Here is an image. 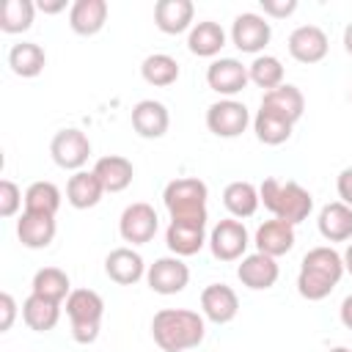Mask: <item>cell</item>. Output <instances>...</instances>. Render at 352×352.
<instances>
[{"instance_id":"1","label":"cell","mask_w":352,"mask_h":352,"mask_svg":"<svg viewBox=\"0 0 352 352\" xmlns=\"http://www.w3.org/2000/svg\"><path fill=\"white\" fill-rule=\"evenodd\" d=\"M206 336V319L190 308H162L151 319V338L162 352L195 349Z\"/></svg>"},{"instance_id":"2","label":"cell","mask_w":352,"mask_h":352,"mask_svg":"<svg viewBox=\"0 0 352 352\" xmlns=\"http://www.w3.org/2000/svg\"><path fill=\"white\" fill-rule=\"evenodd\" d=\"M344 272H346L344 270V258H341V253L336 248H330V245L311 248L300 261L297 292L308 302H319V300L330 297V292L338 286Z\"/></svg>"},{"instance_id":"3","label":"cell","mask_w":352,"mask_h":352,"mask_svg":"<svg viewBox=\"0 0 352 352\" xmlns=\"http://www.w3.org/2000/svg\"><path fill=\"white\" fill-rule=\"evenodd\" d=\"M258 198H261L264 209L272 212L275 220H283L289 226H297V223L308 220V214L314 209V198L302 184L278 182L272 176L258 184Z\"/></svg>"},{"instance_id":"4","label":"cell","mask_w":352,"mask_h":352,"mask_svg":"<svg viewBox=\"0 0 352 352\" xmlns=\"http://www.w3.org/2000/svg\"><path fill=\"white\" fill-rule=\"evenodd\" d=\"M206 198H209V187L195 176L173 179L162 190L165 209L170 220H179V223H206L209 220Z\"/></svg>"},{"instance_id":"5","label":"cell","mask_w":352,"mask_h":352,"mask_svg":"<svg viewBox=\"0 0 352 352\" xmlns=\"http://www.w3.org/2000/svg\"><path fill=\"white\" fill-rule=\"evenodd\" d=\"M66 316L72 322V338L77 344H94L102 330L104 300L94 289H72L66 297Z\"/></svg>"},{"instance_id":"6","label":"cell","mask_w":352,"mask_h":352,"mask_svg":"<svg viewBox=\"0 0 352 352\" xmlns=\"http://www.w3.org/2000/svg\"><path fill=\"white\" fill-rule=\"evenodd\" d=\"M206 245L217 261H239V258H245V250L250 245V234H248L242 220L226 217V220L214 223Z\"/></svg>"},{"instance_id":"7","label":"cell","mask_w":352,"mask_h":352,"mask_svg":"<svg viewBox=\"0 0 352 352\" xmlns=\"http://www.w3.org/2000/svg\"><path fill=\"white\" fill-rule=\"evenodd\" d=\"M50 154H52V162L63 170H82V165L88 162L91 157V140L82 129L77 126H66L60 132L52 135L50 140Z\"/></svg>"},{"instance_id":"8","label":"cell","mask_w":352,"mask_h":352,"mask_svg":"<svg viewBox=\"0 0 352 352\" xmlns=\"http://www.w3.org/2000/svg\"><path fill=\"white\" fill-rule=\"evenodd\" d=\"M250 124V110L236 99H217L206 107V126L217 138H239Z\"/></svg>"},{"instance_id":"9","label":"cell","mask_w":352,"mask_h":352,"mask_svg":"<svg viewBox=\"0 0 352 352\" xmlns=\"http://www.w3.org/2000/svg\"><path fill=\"white\" fill-rule=\"evenodd\" d=\"M157 228H160L157 212H154V206L146 204V201L129 204V206L121 212V217H118V234H121V239L129 242V245H146V242H151L154 234H157Z\"/></svg>"},{"instance_id":"10","label":"cell","mask_w":352,"mask_h":352,"mask_svg":"<svg viewBox=\"0 0 352 352\" xmlns=\"http://www.w3.org/2000/svg\"><path fill=\"white\" fill-rule=\"evenodd\" d=\"M146 283L151 292L162 294V297H170V294H179L187 289L190 283V267L179 258V256H162L157 258L154 264H148L146 270Z\"/></svg>"},{"instance_id":"11","label":"cell","mask_w":352,"mask_h":352,"mask_svg":"<svg viewBox=\"0 0 352 352\" xmlns=\"http://www.w3.org/2000/svg\"><path fill=\"white\" fill-rule=\"evenodd\" d=\"M272 38V28L267 22V16L256 14V11H245L234 19L231 25V41L239 52H250L258 55Z\"/></svg>"},{"instance_id":"12","label":"cell","mask_w":352,"mask_h":352,"mask_svg":"<svg viewBox=\"0 0 352 352\" xmlns=\"http://www.w3.org/2000/svg\"><path fill=\"white\" fill-rule=\"evenodd\" d=\"M250 82L248 66L236 58H214L206 69V85L223 99H234Z\"/></svg>"},{"instance_id":"13","label":"cell","mask_w":352,"mask_h":352,"mask_svg":"<svg viewBox=\"0 0 352 352\" xmlns=\"http://www.w3.org/2000/svg\"><path fill=\"white\" fill-rule=\"evenodd\" d=\"M286 47H289V55L297 63L311 66V63L324 60V55L330 50V38H327V33L319 25H300V28H294L289 33Z\"/></svg>"},{"instance_id":"14","label":"cell","mask_w":352,"mask_h":352,"mask_svg":"<svg viewBox=\"0 0 352 352\" xmlns=\"http://www.w3.org/2000/svg\"><path fill=\"white\" fill-rule=\"evenodd\" d=\"M278 275H280V267L272 256L267 253H248L239 267H236V278L242 286L253 289V292H264V289H272L278 283Z\"/></svg>"},{"instance_id":"15","label":"cell","mask_w":352,"mask_h":352,"mask_svg":"<svg viewBox=\"0 0 352 352\" xmlns=\"http://www.w3.org/2000/svg\"><path fill=\"white\" fill-rule=\"evenodd\" d=\"M146 261H143V256L138 253V250H132V248H116V250H110L107 253V258H104V275L113 280V283H118V286H132V283H138L140 278H146Z\"/></svg>"},{"instance_id":"16","label":"cell","mask_w":352,"mask_h":352,"mask_svg":"<svg viewBox=\"0 0 352 352\" xmlns=\"http://www.w3.org/2000/svg\"><path fill=\"white\" fill-rule=\"evenodd\" d=\"M201 311H204V319L214 324H228L239 314V297L226 283H209L201 292Z\"/></svg>"},{"instance_id":"17","label":"cell","mask_w":352,"mask_h":352,"mask_svg":"<svg viewBox=\"0 0 352 352\" xmlns=\"http://www.w3.org/2000/svg\"><path fill=\"white\" fill-rule=\"evenodd\" d=\"M170 126V113L162 102L157 99H140L135 107H132V129L146 138V140H157L168 132Z\"/></svg>"},{"instance_id":"18","label":"cell","mask_w":352,"mask_h":352,"mask_svg":"<svg viewBox=\"0 0 352 352\" xmlns=\"http://www.w3.org/2000/svg\"><path fill=\"white\" fill-rule=\"evenodd\" d=\"M206 242H209L206 223H179V220H170L168 223L165 245H168V250L173 256H179V258L195 256Z\"/></svg>"},{"instance_id":"19","label":"cell","mask_w":352,"mask_h":352,"mask_svg":"<svg viewBox=\"0 0 352 352\" xmlns=\"http://www.w3.org/2000/svg\"><path fill=\"white\" fill-rule=\"evenodd\" d=\"M192 19H195L192 0H157L154 6V25L168 36H179L190 30L195 25Z\"/></svg>"},{"instance_id":"20","label":"cell","mask_w":352,"mask_h":352,"mask_svg":"<svg viewBox=\"0 0 352 352\" xmlns=\"http://www.w3.org/2000/svg\"><path fill=\"white\" fill-rule=\"evenodd\" d=\"M261 107L275 113V116H280V118H286V121H292V124H297L302 118V113H305V96H302V91L297 85L283 82V85H278V88H272V91H267L261 96Z\"/></svg>"},{"instance_id":"21","label":"cell","mask_w":352,"mask_h":352,"mask_svg":"<svg viewBox=\"0 0 352 352\" xmlns=\"http://www.w3.org/2000/svg\"><path fill=\"white\" fill-rule=\"evenodd\" d=\"M256 250L258 253H267L272 258L278 256H286L292 248H294V226L283 223V220H264L258 228H256Z\"/></svg>"},{"instance_id":"22","label":"cell","mask_w":352,"mask_h":352,"mask_svg":"<svg viewBox=\"0 0 352 352\" xmlns=\"http://www.w3.org/2000/svg\"><path fill=\"white\" fill-rule=\"evenodd\" d=\"M55 217L52 214H38V212H22V217L16 220V236L25 248L30 250H41L55 239Z\"/></svg>"},{"instance_id":"23","label":"cell","mask_w":352,"mask_h":352,"mask_svg":"<svg viewBox=\"0 0 352 352\" xmlns=\"http://www.w3.org/2000/svg\"><path fill=\"white\" fill-rule=\"evenodd\" d=\"M107 0H74L69 8V28L77 36H96L107 22Z\"/></svg>"},{"instance_id":"24","label":"cell","mask_w":352,"mask_h":352,"mask_svg":"<svg viewBox=\"0 0 352 352\" xmlns=\"http://www.w3.org/2000/svg\"><path fill=\"white\" fill-rule=\"evenodd\" d=\"M316 226H319V234L327 242H346V239H352V206H346L341 201L324 204L319 209Z\"/></svg>"},{"instance_id":"25","label":"cell","mask_w":352,"mask_h":352,"mask_svg":"<svg viewBox=\"0 0 352 352\" xmlns=\"http://www.w3.org/2000/svg\"><path fill=\"white\" fill-rule=\"evenodd\" d=\"M91 170L99 176L104 192H124V190L132 184V179H135V168H132V162H129L126 157H121V154L99 157L96 165H94Z\"/></svg>"},{"instance_id":"26","label":"cell","mask_w":352,"mask_h":352,"mask_svg":"<svg viewBox=\"0 0 352 352\" xmlns=\"http://www.w3.org/2000/svg\"><path fill=\"white\" fill-rule=\"evenodd\" d=\"M104 195V187L94 170H77L66 182V201L74 209H94Z\"/></svg>"},{"instance_id":"27","label":"cell","mask_w":352,"mask_h":352,"mask_svg":"<svg viewBox=\"0 0 352 352\" xmlns=\"http://www.w3.org/2000/svg\"><path fill=\"white\" fill-rule=\"evenodd\" d=\"M223 47H226V30L212 19L195 22L187 33V50L198 58H214Z\"/></svg>"},{"instance_id":"28","label":"cell","mask_w":352,"mask_h":352,"mask_svg":"<svg viewBox=\"0 0 352 352\" xmlns=\"http://www.w3.org/2000/svg\"><path fill=\"white\" fill-rule=\"evenodd\" d=\"M60 319V302L38 297L30 292V297L22 302V322L36 333H50Z\"/></svg>"},{"instance_id":"29","label":"cell","mask_w":352,"mask_h":352,"mask_svg":"<svg viewBox=\"0 0 352 352\" xmlns=\"http://www.w3.org/2000/svg\"><path fill=\"white\" fill-rule=\"evenodd\" d=\"M8 66L16 77H38L47 66V52L36 41H19L8 50Z\"/></svg>"},{"instance_id":"30","label":"cell","mask_w":352,"mask_h":352,"mask_svg":"<svg viewBox=\"0 0 352 352\" xmlns=\"http://www.w3.org/2000/svg\"><path fill=\"white\" fill-rule=\"evenodd\" d=\"M258 204H261V198H258V187L250 184V182H242V179H239V182L226 184V190H223V206H226L228 214L236 217V220L256 214Z\"/></svg>"},{"instance_id":"31","label":"cell","mask_w":352,"mask_h":352,"mask_svg":"<svg viewBox=\"0 0 352 352\" xmlns=\"http://www.w3.org/2000/svg\"><path fill=\"white\" fill-rule=\"evenodd\" d=\"M140 74L148 85L154 88H168L179 80V60L168 52H154V55H146L143 63H140Z\"/></svg>"},{"instance_id":"32","label":"cell","mask_w":352,"mask_h":352,"mask_svg":"<svg viewBox=\"0 0 352 352\" xmlns=\"http://www.w3.org/2000/svg\"><path fill=\"white\" fill-rule=\"evenodd\" d=\"M30 292L38 294V297L63 302V300L72 294V280H69V275H66L60 267H41V270L33 275Z\"/></svg>"},{"instance_id":"33","label":"cell","mask_w":352,"mask_h":352,"mask_svg":"<svg viewBox=\"0 0 352 352\" xmlns=\"http://www.w3.org/2000/svg\"><path fill=\"white\" fill-rule=\"evenodd\" d=\"M292 129H294L292 121H286V118H280V116H275V113H270L264 107H258V113L253 118V132H256V138L264 146H280V143H286L292 138Z\"/></svg>"},{"instance_id":"34","label":"cell","mask_w":352,"mask_h":352,"mask_svg":"<svg viewBox=\"0 0 352 352\" xmlns=\"http://www.w3.org/2000/svg\"><path fill=\"white\" fill-rule=\"evenodd\" d=\"M60 190L52 182H33L25 190V212H38V214H58L60 209Z\"/></svg>"},{"instance_id":"35","label":"cell","mask_w":352,"mask_h":352,"mask_svg":"<svg viewBox=\"0 0 352 352\" xmlns=\"http://www.w3.org/2000/svg\"><path fill=\"white\" fill-rule=\"evenodd\" d=\"M36 16V3L30 0H6L0 11V30L3 33H25L30 30Z\"/></svg>"},{"instance_id":"36","label":"cell","mask_w":352,"mask_h":352,"mask_svg":"<svg viewBox=\"0 0 352 352\" xmlns=\"http://www.w3.org/2000/svg\"><path fill=\"white\" fill-rule=\"evenodd\" d=\"M248 74L253 85L264 88V94L283 85V63L275 55H256L253 63L248 66Z\"/></svg>"},{"instance_id":"37","label":"cell","mask_w":352,"mask_h":352,"mask_svg":"<svg viewBox=\"0 0 352 352\" xmlns=\"http://www.w3.org/2000/svg\"><path fill=\"white\" fill-rule=\"evenodd\" d=\"M22 204H25L22 190L11 179H3L0 182V217H14Z\"/></svg>"},{"instance_id":"38","label":"cell","mask_w":352,"mask_h":352,"mask_svg":"<svg viewBox=\"0 0 352 352\" xmlns=\"http://www.w3.org/2000/svg\"><path fill=\"white\" fill-rule=\"evenodd\" d=\"M264 16H275V19H286L297 11V0H261Z\"/></svg>"},{"instance_id":"39","label":"cell","mask_w":352,"mask_h":352,"mask_svg":"<svg viewBox=\"0 0 352 352\" xmlns=\"http://www.w3.org/2000/svg\"><path fill=\"white\" fill-rule=\"evenodd\" d=\"M0 333H6V330H11V324H14V319H16V300L8 294V292H3L0 294Z\"/></svg>"},{"instance_id":"40","label":"cell","mask_w":352,"mask_h":352,"mask_svg":"<svg viewBox=\"0 0 352 352\" xmlns=\"http://www.w3.org/2000/svg\"><path fill=\"white\" fill-rule=\"evenodd\" d=\"M336 190H338L341 204L352 206V168H344V170L338 173V179H336Z\"/></svg>"},{"instance_id":"41","label":"cell","mask_w":352,"mask_h":352,"mask_svg":"<svg viewBox=\"0 0 352 352\" xmlns=\"http://www.w3.org/2000/svg\"><path fill=\"white\" fill-rule=\"evenodd\" d=\"M338 316H341V324H344L346 330H352V294L344 297V302H341V308H338Z\"/></svg>"},{"instance_id":"42","label":"cell","mask_w":352,"mask_h":352,"mask_svg":"<svg viewBox=\"0 0 352 352\" xmlns=\"http://www.w3.org/2000/svg\"><path fill=\"white\" fill-rule=\"evenodd\" d=\"M36 8H38V11H44V14H58V11H63V8H66V0H38V3H36Z\"/></svg>"},{"instance_id":"43","label":"cell","mask_w":352,"mask_h":352,"mask_svg":"<svg viewBox=\"0 0 352 352\" xmlns=\"http://www.w3.org/2000/svg\"><path fill=\"white\" fill-rule=\"evenodd\" d=\"M341 258H344V270H346V272L352 275V242L346 245V250L341 253Z\"/></svg>"},{"instance_id":"44","label":"cell","mask_w":352,"mask_h":352,"mask_svg":"<svg viewBox=\"0 0 352 352\" xmlns=\"http://www.w3.org/2000/svg\"><path fill=\"white\" fill-rule=\"evenodd\" d=\"M344 50L352 55V22L344 28Z\"/></svg>"},{"instance_id":"45","label":"cell","mask_w":352,"mask_h":352,"mask_svg":"<svg viewBox=\"0 0 352 352\" xmlns=\"http://www.w3.org/2000/svg\"><path fill=\"white\" fill-rule=\"evenodd\" d=\"M327 352H352V349H346V346H333V349H327Z\"/></svg>"},{"instance_id":"46","label":"cell","mask_w":352,"mask_h":352,"mask_svg":"<svg viewBox=\"0 0 352 352\" xmlns=\"http://www.w3.org/2000/svg\"><path fill=\"white\" fill-rule=\"evenodd\" d=\"M349 99H352V94H349Z\"/></svg>"}]
</instances>
